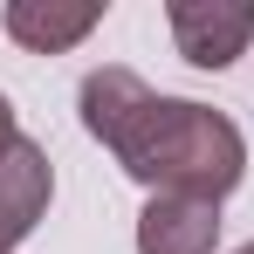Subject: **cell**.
<instances>
[{
	"instance_id": "obj_1",
	"label": "cell",
	"mask_w": 254,
	"mask_h": 254,
	"mask_svg": "<svg viewBox=\"0 0 254 254\" xmlns=\"http://www.w3.org/2000/svg\"><path fill=\"white\" fill-rule=\"evenodd\" d=\"M83 130L110 144V158L151 192H186L220 206L248 172V137L234 117L192 96H151V83L117 62L83 76Z\"/></svg>"
},
{
	"instance_id": "obj_2",
	"label": "cell",
	"mask_w": 254,
	"mask_h": 254,
	"mask_svg": "<svg viewBox=\"0 0 254 254\" xmlns=\"http://www.w3.org/2000/svg\"><path fill=\"white\" fill-rule=\"evenodd\" d=\"M165 21H172V42H179V55L192 69H227L254 42V7L248 0H172Z\"/></svg>"
},
{
	"instance_id": "obj_3",
	"label": "cell",
	"mask_w": 254,
	"mask_h": 254,
	"mask_svg": "<svg viewBox=\"0 0 254 254\" xmlns=\"http://www.w3.org/2000/svg\"><path fill=\"white\" fill-rule=\"evenodd\" d=\"M48 192H55V172H48V151L35 137H21L7 158H0V254H14L35 220L48 213Z\"/></svg>"
},
{
	"instance_id": "obj_4",
	"label": "cell",
	"mask_w": 254,
	"mask_h": 254,
	"mask_svg": "<svg viewBox=\"0 0 254 254\" xmlns=\"http://www.w3.org/2000/svg\"><path fill=\"white\" fill-rule=\"evenodd\" d=\"M220 241V206L186 199V192H151L137 213V254H213Z\"/></svg>"
},
{
	"instance_id": "obj_5",
	"label": "cell",
	"mask_w": 254,
	"mask_h": 254,
	"mask_svg": "<svg viewBox=\"0 0 254 254\" xmlns=\"http://www.w3.org/2000/svg\"><path fill=\"white\" fill-rule=\"evenodd\" d=\"M96 21H103L96 0H7V14H0V28L28 48V55H62V48H76Z\"/></svg>"
},
{
	"instance_id": "obj_6",
	"label": "cell",
	"mask_w": 254,
	"mask_h": 254,
	"mask_svg": "<svg viewBox=\"0 0 254 254\" xmlns=\"http://www.w3.org/2000/svg\"><path fill=\"white\" fill-rule=\"evenodd\" d=\"M14 144H21V130H14V103H7V96H0V158H7V151H14Z\"/></svg>"
},
{
	"instance_id": "obj_7",
	"label": "cell",
	"mask_w": 254,
	"mask_h": 254,
	"mask_svg": "<svg viewBox=\"0 0 254 254\" xmlns=\"http://www.w3.org/2000/svg\"><path fill=\"white\" fill-rule=\"evenodd\" d=\"M234 254H254V241H248V248H234Z\"/></svg>"
}]
</instances>
